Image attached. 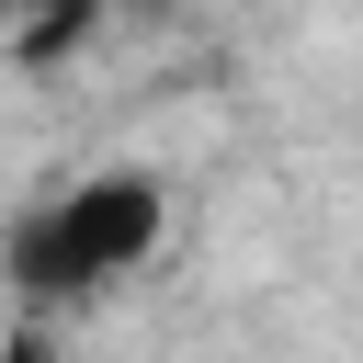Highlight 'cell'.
Here are the masks:
<instances>
[{"label":"cell","instance_id":"cell-1","mask_svg":"<svg viewBox=\"0 0 363 363\" xmlns=\"http://www.w3.org/2000/svg\"><path fill=\"white\" fill-rule=\"evenodd\" d=\"M170 238V193L159 170H79L57 193H34L0 227V284L23 306H91L113 284H136Z\"/></svg>","mask_w":363,"mask_h":363}]
</instances>
